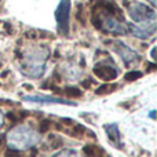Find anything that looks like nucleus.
Masks as SVG:
<instances>
[{
  "mask_svg": "<svg viewBox=\"0 0 157 157\" xmlns=\"http://www.w3.org/2000/svg\"><path fill=\"white\" fill-rule=\"evenodd\" d=\"M128 14L131 19L138 24V26H156V11L144 3H132L128 7Z\"/></svg>",
  "mask_w": 157,
  "mask_h": 157,
  "instance_id": "3",
  "label": "nucleus"
},
{
  "mask_svg": "<svg viewBox=\"0 0 157 157\" xmlns=\"http://www.w3.org/2000/svg\"><path fill=\"white\" fill-rule=\"evenodd\" d=\"M152 57H153V59H156V47L152 50Z\"/></svg>",
  "mask_w": 157,
  "mask_h": 157,
  "instance_id": "22",
  "label": "nucleus"
},
{
  "mask_svg": "<svg viewBox=\"0 0 157 157\" xmlns=\"http://www.w3.org/2000/svg\"><path fill=\"white\" fill-rule=\"evenodd\" d=\"M144 76V73L139 71H132V72H128L127 75L124 76V80L125 81H134V80H138Z\"/></svg>",
  "mask_w": 157,
  "mask_h": 157,
  "instance_id": "16",
  "label": "nucleus"
},
{
  "mask_svg": "<svg viewBox=\"0 0 157 157\" xmlns=\"http://www.w3.org/2000/svg\"><path fill=\"white\" fill-rule=\"evenodd\" d=\"M65 94L68 95L69 98H78L83 95V92H81V90L77 88V87H66Z\"/></svg>",
  "mask_w": 157,
  "mask_h": 157,
  "instance_id": "15",
  "label": "nucleus"
},
{
  "mask_svg": "<svg viewBox=\"0 0 157 157\" xmlns=\"http://www.w3.org/2000/svg\"><path fill=\"white\" fill-rule=\"evenodd\" d=\"M62 145H63V141L59 138V136H57V135L48 136V146L51 147V149H58V147H61Z\"/></svg>",
  "mask_w": 157,
  "mask_h": 157,
  "instance_id": "14",
  "label": "nucleus"
},
{
  "mask_svg": "<svg viewBox=\"0 0 157 157\" xmlns=\"http://www.w3.org/2000/svg\"><path fill=\"white\" fill-rule=\"evenodd\" d=\"M101 29L106 30L109 33H116V35H125L128 32V25L123 21L120 17L112 15V14L105 13L99 17Z\"/></svg>",
  "mask_w": 157,
  "mask_h": 157,
  "instance_id": "4",
  "label": "nucleus"
},
{
  "mask_svg": "<svg viewBox=\"0 0 157 157\" xmlns=\"http://www.w3.org/2000/svg\"><path fill=\"white\" fill-rule=\"evenodd\" d=\"M3 121H4V116H3V113L0 112V127L3 125Z\"/></svg>",
  "mask_w": 157,
  "mask_h": 157,
  "instance_id": "21",
  "label": "nucleus"
},
{
  "mask_svg": "<svg viewBox=\"0 0 157 157\" xmlns=\"http://www.w3.org/2000/svg\"><path fill=\"white\" fill-rule=\"evenodd\" d=\"M50 125H51V121H50V120H43L40 124V131H47L50 128Z\"/></svg>",
  "mask_w": 157,
  "mask_h": 157,
  "instance_id": "18",
  "label": "nucleus"
},
{
  "mask_svg": "<svg viewBox=\"0 0 157 157\" xmlns=\"http://www.w3.org/2000/svg\"><path fill=\"white\" fill-rule=\"evenodd\" d=\"M128 29L131 30V33H132L135 37L138 39H142V40H145V39H149L150 36H153L156 33V26H138V25H128Z\"/></svg>",
  "mask_w": 157,
  "mask_h": 157,
  "instance_id": "8",
  "label": "nucleus"
},
{
  "mask_svg": "<svg viewBox=\"0 0 157 157\" xmlns=\"http://www.w3.org/2000/svg\"><path fill=\"white\" fill-rule=\"evenodd\" d=\"M112 48H113V51L124 61L125 66H131V65L138 63L139 61H141V57H139L138 52L134 51L132 48H130V47H128L127 44H124L123 41H119V40L113 41Z\"/></svg>",
  "mask_w": 157,
  "mask_h": 157,
  "instance_id": "6",
  "label": "nucleus"
},
{
  "mask_svg": "<svg viewBox=\"0 0 157 157\" xmlns=\"http://www.w3.org/2000/svg\"><path fill=\"white\" fill-rule=\"evenodd\" d=\"M94 75L97 77L102 78L105 81H110V80H114L117 77V69L113 68L112 65H95L94 69H92Z\"/></svg>",
  "mask_w": 157,
  "mask_h": 157,
  "instance_id": "7",
  "label": "nucleus"
},
{
  "mask_svg": "<svg viewBox=\"0 0 157 157\" xmlns=\"http://www.w3.org/2000/svg\"><path fill=\"white\" fill-rule=\"evenodd\" d=\"M116 88H117V84H103V86L98 87V88L95 90V94L97 95H108V94H112Z\"/></svg>",
  "mask_w": 157,
  "mask_h": 157,
  "instance_id": "13",
  "label": "nucleus"
},
{
  "mask_svg": "<svg viewBox=\"0 0 157 157\" xmlns=\"http://www.w3.org/2000/svg\"><path fill=\"white\" fill-rule=\"evenodd\" d=\"M69 17H71V0H61L55 10L58 32L62 36L69 35Z\"/></svg>",
  "mask_w": 157,
  "mask_h": 157,
  "instance_id": "5",
  "label": "nucleus"
},
{
  "mask_svg": "<svg viewBox=\"0 0 157 157\" xmlns=\"http://www.w3.org/2000/svg\"><path fill=\"white\" fill-rule=\"evenodd\" d=\"M6 139H7V145L10 146V149L21 152V150H28L30 147L36 146L40 142L41 136L40 132L36 131L33 127L21 124L11 128Z\"/></svg>",
  "mask_w": 157,
  "mask_h": 157,
  "instance_id": "2",
  "label": "nucleus"
},
{
  "mask_svg": "<svg viewBox=\"0 0 157 157\" xmlns=\"http://www.w3.org/2000/svg\"><path fill=\"white\" fill-rule=\"evenodd\" d=\"M54 157H81V156L78 152H76V150L68 149V150H62V152L58 153V155L54 156Z\"/></svg>",
  "mask_w": 157,
  "mask_h": 157,
  "instance_id": "17",
  "label": "nucleus"
},
{
  "mask_svg": "<svg viewBox=\"0 0 157 157\" xmlns=\"http://www.w3.org/2000/svg\"><path fill=\"white\" fill-rule=\"evenodd\" d=\"M50 55V50L46 46H36L29 48L22 55L19 63L22 75L29 78H39L46 72V61Z\"/></svg>",
  "mask_w": 157,
  "mask_h": 157,
  "instance_id": "1",
  "label": "nucleus"
},
{
  "mask_svg": "<svg viewBox=\"0 0 157 157\" xmlns=\"http://www.w3.org/2000/svg\"><path fill=\"white\" fill-rule=\"evenodd\" d=\"M83 153L87 157H102L105 155L103 149H101L97 145H86V146L83 147Z\"/></svg>",
  "mask_w": 157,
  "mask_h": 157,
  "instance_id": "11",
  "label": "nucleus"
},
{
  "mask_svg": "<svg viewBox=\"0 0 157 157\" xmlns=\"http://www.w3.org/2000/svg\"><path fill=\"white\" fill-rule=\"evenodd\" d=\"M149 2H150V4L152 6H156V0H149Z\"/></svg>",
  "mask_w": 157,
  "mask_h": 157,
  "instance_id": "23",
  "label": "nucleus"
},
{
  "mask_svg": "<svg viewBox=\"0 0 157 157\" xmlns=\"http://www.w3.org/2000/svg\"><path fill=\"white\" fill-rule=\"evenodd\" d=\"M105 131L108 134L109 139H110L112 144H114L116 146L121 147V138H120V131H119V127L117 124H106L105 125Z\"/></svg>",
  "mask_w": 157,
  "mask_h": 157,
  "instance_id": "10",
  "label": "nucleus"
},
{
  "mask_svg": "<svg viewBox=\"0 0 157 157\" xmlns=\"http://www.w3.org/2000/svg\"><path fill=\"white\" fill-rule=\"evenodd\" d=\"M24 101H26V102H37V103H62V105H75L73 102H69V101L61 99V98L40 97V95H36V97L26 95V97H24Z\"/></svg>",
  "mask_w": 157,
  "mask_h": 157,
  "instance_id": "9",
  "label": "nucleus"
},
{
  "mask_svg": "<svg viewBox=\"0 0 157 157\" xmlns=\"http://www.w3.org/2000/svg\"><path fill=\"white\" fill-rule=\"evenodd\" d=\"M6 157H21L17 150H13V149H8L7 152H6Z\"/></svg>",
  "mask_w": 157,
  "mask_h": 157,
  "instance_id": "19",
  "label": "nucleus"
},
{
  "mask_svg": "<svg viewBox=\"0 0 157 157\" xmlns=\"http://www.w3.org/2000/svg\"><path fill=\"white\" fill-rule=\"evenodd\" d=\"M91 84H92V80H91V78H87V80L81 81V86H83L84 88H90V87H91Z\"/></svg>",
  "mask_w": 157,
  "mask_h": 157,
  "instance_id": "20",
  "label": "nucleus"
},
{
  "mask_svg": "<svg viewBox=\"0 0 157 157\" xmlns=\"http://www.w3.org/2000/svg\"><path fill=\"white\" fill-rule=\"evenodd\" d=\"M66 132L71 136H75V138H81L86 134V127L81 124H73V127L71 130H66Z\"/></svg>",
  "mask_w": 157,
  "mask_h": 157,
  "instance_id": "12",
  "label": "nucleus"
}]
</instances>
